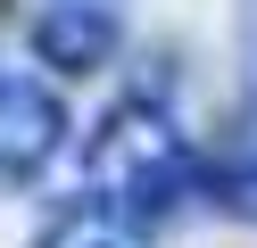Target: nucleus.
Returning a JSON list of instances; mask_svg holds the SVG:
<instances>
[{"label":"nucleus","instance_id":"obj_5","mask_svg":"<svg viewBox=\"0 0 257 248\" xmlns=\"http://www.w3.org/2000/svg\"><path fill=\"white\" fill-rule=\"evenodd\" d=\"M207 182H216V207L224 215H249L257 223V66H249V99H240V116H232V132H224Z\"/></svg>","mask_w":257,"mask_h":248},{"label":"nucleus","instance_id":"obj_3","mask_svg":"<svg viewBox=\"0 0 257 248\" xmlns=\"http://www.w3.org/2000/svg\"><path fill=\"white\" fill-rule=\"evenodd\" d=\"M34 58L58 75H100L116 58V0H42L34 9Z\"/></svg>","mask_w":257,"mask_h":248},{"label":"nucleus","instance_id":"obj_4","mask_svg":"<svg viewBox=\"0 0 257 248\" xmlns=\"http://www.w3.org/2000/svg\"><path fill=\"white\" fill-rule=\"evenodd\" d=\"M150 231L158 223H141L133 207H116L108 190H75V198H58V215L34 231V248H150Z\"/></svg>","mask_w":257,"mask_h":248},{"label":"nucleus","instance_id":"obj_1","mask_svg":"<svg viewBox=\"0 0 257 248\" xmlns=\"http://www.w3.org/2000/svg\"><path fill=\"white\" fill-rule=\"evenodd\" d=\"M91 190H108L116 207H133L141 223H166L191 190V149L174 132V116H158L150 99H124L100 132H91Z\"/></svg>","mask_w":257,"mask_h":248},{"label":"nucleus","instance_id":"obj_2","mask_svg":"<svg viewBox=\"0 0 257 248\" xmlns=\"http://www.w3.org/2000/svg\"><path fill=\"white\" fill-rule=\"evenodd\" d=\"M58 132H67V108H58L50 83L0 66V190L34 182L42 165L58 157Z\"/></svg>","mask_w":257,"mask_h":248}]
</instances>
